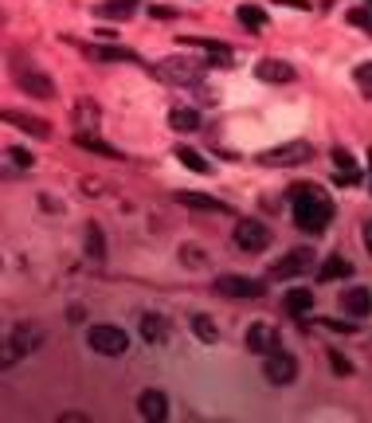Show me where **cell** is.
Masks as SVG:
<instances>
[{"mask_svg": "<svg viewBox=\"0 0 372 423\" xmlns=\"http://www.w3.org/2000/svg\"><path fill=\"white\" fill-rule=\"evenodd\" d=\"M4 121H12V126H20L24 133H32V137H39V141H48L51 130L43 118H32V114H16V110H4Z\"/></svg>", "mask_w": 372, "mask_h": 423, "instance_id": "cell-15", "label": "cell"}, {"mask_svg": "<svg viewBox=\"0 0 372 423\" xmlns=\"http://www.w3.org/2000/svg\"><path fill=\"white\" fill-rule=\"evenodd\" d=\"M263 282L259 278H247V275H219L216 278V294L224 298H263Z\"/></svg>", "mask_w": 372, "mask_h": 423, "instance_id": "cell-6", "label": "cell"}, {"mask_svg": "<svg viewBox=\"0 0 372 423\" xmlns=\"http://www.w3.org/2000/svg\"><path fill=\"white\" fill-rule=\"evenodd\" d=\"M364 4H369V8H372V0H364Z\"/></svg>", "mask_w": 372, "mask_h": 423, "instance_id": "cell-41", "label": "cell"}, {"mask_svg": "<svg viewBox=\"0 0 372 423\" xmlns=\"http://www.w3.org/2000/svg\"><path fill=\"white\" fill-rule=\"evenodd\" d=\"M369 177H372V153H369Z\"/></svg>", "mask_w": 372, "mask_h": 423, "instance_id": "cell-40", "label": "cell"}, {"mask_svg": "<svg viewBox=\"0 0 372 423\" xmlns=\"http://www.w3.org/2000/svg\"><path fill=\"white\" fill-rule=\"evenodd\" d=\"M86 345L95 353H102V357H121V353L130 349V337H126V329H118V326H90Z\"/></svg>", "mask_w": 372, "mask_h": 423, "instance_id": "cell-4", "label": "cell"}, {"mask_svg": "<svg viewBox=\"0 0 372 423\" xmlns=\"http://www.w3.org/2000/svg\"><path fill=\"white\" fill-rule=\"evenodd\" d=\"M137 415H141V420H153V423L165 420V415H168L165 392H161V388H145L141 396H137Z\"/></svg>", "mask_w": 372, "mask_h": 423, "instance_id": "cell-11", "label": "cell"}, {"mask_svg": "<svg viewBox=\"0 0 372 423\" xmlns=\"http://www.w3.org/2000/svg\"><path fill=\"white\" fill-rule=\"evenodd\" d=\"M263 376L266 380H271V384H294V376H298V361H294V357H290V353H271V357H266L263 361Z\"/></svg>", "mask_w": 372, "mask_h": 423, "instance_id": "cell-8", "label": "cell"}, {"mask_svg": "<svg viewBox=\"0 0 372 423\" xmlns=\"http://www.w3.org/2000/svg\"><path fill=\"white\" fill-rule=\"evenodd\" d=\"M177 200L184 208H196V212H219V216L231 212L228 200H216V196H208V193H177Z\"/></svg>", "mask_w": 372, "mask_h": 423, "instance_id": "cell-14", "label": "cell"}, {"mask_svg": "<svg viewBox=\"0 0 372 423\" xmlns=\"http://www.w3.org/2000/svg\"><path fill=\"white\" fill-rule=\"evenodd\" d=\"M329 368H333V373L337 376H353V364H349V357H345V353H329Z\"/></svg>", "mask_w": 372, "mask_h": 423, "instance_id": "cell-30", "label": "cell"}, {"mask_svg": "<svg viewBox=\"0 0 372 423\" xmlns=\"http://www.w3.org/2000/svg\"><path fill=\"white\" fill-rule=\"evenodd\" d=\"M235 20H239L243 28H251V32H263L266 28V12L255 8V4H239V8H235Z\"/></svg>", "mask_w": 372, "mask_h": 423, "instance_id": "cell-23", "label": "cell"}, {"mask_svg": "<svg viewBox=\"0 0 372 423\" xmlns=\"http://www.w3.org/2000/svg\"><path fill=\"white\" fill-rule=\"evenodd\" d=\"M196 251H200V247H184V251H180V255H184V263H188V266H200V263H204V259H200V255H196Z\"/></svg>", "mask_w": 372, "mask_h": 423, "instance_id": "cell-35", "label": "cell"}, {"mask_svg": "<svg viewBox=\"0 0 372 423\" xmlns=\"http://www.w3.org/2000/svg\"><path fill=\"white\" fill-rule=\"evenodd\" d=\"M133 4L130 0H121V4H98V16H130Z\"/></svg>", "mask_w": 372, "mask_h": 423, "instance_id": "cell-32", "label": "cell"}, {"mask_svg": "<svg viewBox=\"0 0 372 423\" xmlns=\"http://www.w3.org/2000/svg\"><path fill=\"white\" fill-rule=\"evenodd\" d=\"M75 146H79V149H90V153H102V157H114V161L121 157V153H118L114 146H106L102 137H95V133H86V130L75 133Z\"/></svg>", "mask_w": 372, "mask_h": 423, "instance_id": "cell-18", "label": "cell"}, {"mask_svg": "<svg viewBox=\"0 0 372 423\" xmlns=\"http://www.w3.org/2000/svg\"><path fill=\"white\" fill-rule=\"evenodd\" d=\"M231 239L239 251H266V243H271V228H266L263 219H239L235 231H231Z\"/></svg>", "mask_w": 372, "mask_h": 423, "instance_id": "cell-5", "label": "cell"}, {"mask_svg": "<svg viewBox=\"0 0 372 423\" xmlns=\"http://www.w3.org/2000/svg\"><path fill=\"white\" fill-rule=\"evenodd\" d=\"M282 306H286V314L302 317V314H310L313 310V294L306 291V286H294V291L282 294Z\"/></svg>", "mask_w": 372, "mask_h": 423, "instance_id": "cell-16", "label": "cell"}, {"mask_svg": "<svg viewBox=\"0 0 372 423\" xmlns=\"http://www.w3.org/2000/svg\"><path fill=\"white\" fill-rule=\"evenodd\" d=\"M310 266H313V251L310 247H298V251H286L275 266H271V278H275V282H282V278H298V275H306Z\"/></svg>", "mask_w": 372, "mask_h": 423, "instance_id": "cell-7", "label": "cell"}, {"mask_svg": "<svg viewBox=\"0 0 372 423\" xmlns=\"http://www.w3.org/2000/svg\"><path fill=\"white\" fill-rule=\"evenodd\" d=\"M310 157H313V146H310V141H286V146L263 149L255 161H259L263 169H294V165H306Z\"/></svg>", "mask_w": 372, "mask_h": 423, "instance_id": "cell-2", "label": "cell"}, {"mask_svg": "<svg viewBox=\"0 0 372 423\" xmlns=\"http://www.w3.org/2000/svg\"><path fill=\"white\" fill-rule=\"evenodd\" d=\"M168 126H173L177 133H193V130H200V114L188 110V106H177L173 114H168Z\"/></svg>", "mask_w": 372, "mask_h": 423, "instance_id": "cell-21", "label": "cell"}, {"mask_svg": "<svg viewBox=\"0 0 372 423\" xmlns=\"http://www.w3.org/2000/svg\"><path fill=\"white\" fill-rule=\"evenodd\" d=\"M75 121H79V126H86V130H95L98 106H90V102H79V106H75Z\"/></svg>", "mask_w": 372, "mask_h": 423, "instance_id": "cell-27", "label": "cell"}, {"mask_svg": "<svg viewBox=\"0 0 372 423\" xmlns=\"http://www.w3.org/2000/svg\"><path fill=\"white\" fill-rule=\"evenodd\" d=\"M141 337L149 341V345H161V341L168 337V322L161 314H141Z\"/></svg>", "mask_w": 372, "mask_h": 423, "instance_id": "cell-17", "label": "cell"}, {"mask_svg": "<svg viewBox=\"0 0 372 423\" xmlns=\"http://www.w3.org/2000/svg\"><path fill=\"white\" fill-rule=\"evenodd\" d=\"M290 204H294V224L310 235H322L333 219V204L329 196L317 193L313 184H290Z\"/></svg>", "mask_w": 372, "mask_h": 423, "instance_id": "cell-1", "label": "cell"}, {"mask_svg": "<svg viewBox=\"0 0 372 423\" xmlns=\"http://www.w3.org/2000/svg\"><path fill=\"white\" fill-rule=\"evenodd\" d=\"M329 157H333V169H341V173H353V169H357V165H353V153H349V149H333Z\"/></svg>", "mask_w": 372, "mask_h": 423, "instance_id": "cell-31", "label": "cell"}, {"mask_svg": "<svg viewBox=\"0 0 372 423\" xmlns=\"http://www.w3.org/2000/svg\"><path fill=\"white\" fill-rule=\"evenodd\" d=\"M149 16H157V20H173L177 12H173V8H149Z\"/></svg>", "mask_w": 372, "mask_h": 423, "instance_id": "cell-38", "label": "cell"}, {"mask_svg": "<svg viewBox=\"0 0 372 423\" xmlns=\"http://www.w3.org/2000/svg\"><path fill=\"white\" fill-rule=\"evenodd\" d=\"M317 329H329V333H357V322H337V317H313Z\"/></svg>", "mask_w": 372, "mask_h": 423, "instance_id": "cell-26", "label": "cell"}, {"mask_svg": "<svg viewBox=\"0 0 372 423\" xmlns=\"http://www.w3.org/2000/svg\"><path fill=\"white\" fill-rule=\"evenodd\" d=\"M8 157H12L16 165H24V169H32V153H28V149H8Z\"/></svg>", "mask_w": 372, "mask_h": 423, "instance_id": "cell-34", "label": "cell"}, {"mask_svg": "<svg viewBox=\"0 0 372 423\" xmlns=\"http://www.w3.org/2000/svg\"><path fill=\"white\" fill-rule=\"evenodd\" d=\"M16 86L32 98H55V83H51V75H43L39 67H20L16 71Z\"/></svg>", "mask_w": 372, "mask_h": 423, "instance_id": "cell-9", "label": "cell"}, {"mask_svg": "<svg viewBox=\"0 0 372 423\" xmlns=\"http://www.w3.org/2000/svg\"><path fill=\"white\" fill-rule=\"evenodd\" d=\"M255 75H259L263 83H294V79H298V71H294L286 59H259L255 63Z\"/></svg>", "mask_w": 372, "mask_h": 423, "instance_id": "cell-13", "label": "cell"}, {"mask_svg": "<svg viewBox=\"0 0 372 423\" xmlns=\"http://www.w3.org/2000/svg\"><path fill=\"white\" fill-rule=\"evenodd\" d=\"M360 239H364V247H369V255H372V219H364V228H360Z\"/></svg>", "mask_w": 372, "mask_h": 423, "instance_id": "cell-36", "label": "cell"}, {"mask_svg": "<svg viewBox=\"0 0 372 423\" xmlns=\"http://www.w3.org/2000/svg\"><path fill=\"white\" fill-rule=\"evenodd\" d=\"M90 55H95V59H106V63H141L137 59V55H133V51H126V48H90Z\"/></svg>", "mask_w": 372, "mask_h": 423, "instance_id": "cell-25", "label": "cell"}, {"mask_svg": "<svg viewBox=\"0 0 372 423\" xmlns=\"http://www.w3.org/2000/svg\"><path fill=\"white\" fill-rule=\"evenodd\" d=\"M247 349L259 353V357H271V353H278V329L266 326V322H255V326L247 329Z\"/></svg>", "mask_w": 372, "mask_h": 423, "instance_id": "cell-10", "label": "cell"}, {"mask_svg": "<svg viewBox=\"0 0 372 423\" xmlns=\"http://www.w3.org/2000/svg\"><path fill=\"white\" fill-rule=\"evenodd\" d=\"M349 275H353V263H349V259H341V255H333L329 263H322L317 282H337V278H349Z\"/></svg>", "mask_w": 372, "mask_h": 423, "instance_id": "cell-20", "label": "cell"}, {"mask_svg": "<svg viewBox=\"0 0 372 423\" xmlns=\"http://www.w3.org/2000/svg\"><path fill=\"white\" fill-rule=\"evenodd\" d=\"M341 310L353 317H369L372 314V291L369 286H345L341 291Z\"/></svg>", "mask_w": 372, "mask_h": 423, "instance_id": "cell-12", "label": "cell"}, {"mask_svg": "<svg viewBox=\"0 0 372 423\" xmlns=\"http://www.w3.org/2000/svg\"><path fill=\"white\" fill-rule=\"evenodd\" d=\"M153 75L161 79V83H173V86H200L204 63H188V59H161V63H153Z\"/></svg>", "mask_w": 372, "mask_h": 423, "instance_id": "cell-3", "label": "cell"}, {"mask_svg": "<svg viewBox=\"0 0 372 423\" xmlns=\"http://www.w3.org/2000/svg\"><path fill=\"white\" fill-rule=\"evenodd\" d=\"M173 157H177L180 165H184V169L200 173V177H208V173H212V161H204V157H200V153H196V149H184V146H177V153H173Z\"/></svg>", "mask_w": 372, "mask_h": 423, "instance_id": "cell-22", "label": "cell"}, {"mask_svg": "<svg viewBox=\"0 0 372 423\" xmlns=\"http://www.w3.org/2000/svg\"><path fill=\"white\" fill-rule=\"evenodd\" d=\"M360 181V173L353 169V173H341V169H333V184H357Z\"/></svg>", "mask_w": 372, "mask_h": 423, "instance_id": "cell-33", "label": "cell"}, {"mask_svg": "<svg viewBox=\"0 0 372 423\" xmlns=\"http://www.w3.org/2000/svg\"><path fill=\"white\" fill-rule=\"evenodd\" d=\"M353 79H357L360 95H372V59H369V63H360L357 71H353Z\"/></svg>", "mask_w": 372, "mask_h": 423, "instance_id": "cell-29", "label": "cell"}, {"mask_svg": "<svg viewBox=\"0 0 372 423\" xmlns=\"http://www.w3.org/2000/svg\"><path fill=\"white\" fill-rule=\"evenodd\" d=\"M83 247H86V255H90V259H106V239H102V231H98V224H86Z\"/></svg>", "mask_w": 372, "mask_h": 423, "instance_id": "cell-24", "label": "cell"}, {"mask_svg": "<svg viewBox=\"0 0 372 423\" xmlns=\"http://www.w3.org/2000/svg\"><path fill=\"white\" fill-rule=\"evenodd\" d=\"M188 326H193V333L204 341V345H216V341H219V326L208 314H193V317H188Z\"/></svg>", "mask_w": 372, "mask_h": 423, "instance_id": "cell-19", "label": "cell"}, {"mask_svg": "<svg viewBox=\"0 0 372 423\" xmlns=\"http://www.w3.org/2000/svg\"><path fill=\"white\" fill-rule=\"evenodd\" d=\"M275 4H286V8H310V0H275Z\"/></svg>", "mask_w": 372, "mask_h": 423, "instance_id": "cell-39", "label": "cell"}, {"mask_svg": "<svg viewBox=\"0 0 372 423\" xmlns=\"http://www.w3.org/2000/svg\"><path fill=\"white\" fill-rule=\"evenodd\" d=\"M345 20H349L353 28H360L364 36H372V12H369V8H353V12L345 16Z\"/></svg>", "mask_w": 372, "mask_h": 423, "instance_id": "cell-28", "label": "cell"}, {"mask_svg": "<svg viewBox=\"0 0 372 423\" xmlns=\"http://www.w3.org/2000/svg\"><path fill=\"white\" fill-rule=\"evenodd\" d=\"M59 420H63V423H83V420H86V415H83V411H63Z\"/></svg>", "mask_w": 372, "mask_h": 423, "instance_id": "cell-37", "label": "cell"}]
</instances>
